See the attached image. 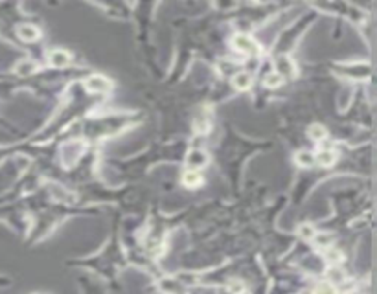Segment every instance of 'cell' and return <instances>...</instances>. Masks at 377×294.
<instances>
[{"label":"cell","instance_id":"obj_5","mask_svg":"<svg viewBox=\"0 0 377 294\" xmlns=\"http://www.w3.org/2000/svg\"><path fill=\"white\" fill-rule=\"evenodd\" d=\"M70 59H72V56H70L68 52H64V50H52L48 54V61L54 68H64V66H68Z\"/></svg>","mask_w":377,"mask_h":294},{"label":"cell","instance_id":"obj_15","mask_svg":"<svg viewBox=\"0 0 377 294\" xmlns=\"http://www.w3.org/2000/svg\"><path fill=\"white\" fill-rule=\"evenodd\" d=\"M313 294H337V291L331 283H318L313 289Z\"/></svg>","mask_w":377,"mask_h":294},{"label":"cell","instance_id":"obj_20","mask_svg":"<svg viewBox=\"0 0 377 294\" xmlns=\"http://www.w3.org/2000/svg\"><path fill=\"white\" fill-rule=\"evenodd\" d=\"M329 276H331V278H337L335 281H343L344 280V274L341 272V270H337V268H331V270H329Z\"/></svg>","mask_w":377,"mask_h":294},{"label":"cell","instance_id":"obj_8","mask_svg":"<svg viewBox=\"0 0 377 294\" xmlns=\"http://www.w3.org/2000/svg\"><path fill=\"white\" fill-rule=\"evenodd\" d=\"M252 74H249V72H238L236 76L232 77V85L238 88V90H249L252 87Z\"/></svg>","mask_w":377,"mask_h":294},{"label":"cell","instance_id":"obj_2","mask_svg":"<svg viewBox=\"0 0 377 294\" xmlns=\"http://www.w3.org/2000/svg\"><path fill=\"white\" fill-rule=\"evenodd\" d=\"M85 87L89 92H109L112 88V83L109 77L101 76V74H92L91 77H87Z\"/></svg>","mask_w":377,"mask_h":294},{"label":"cell","instance_id":"obj_18","mask_svg":"<svg viewBox=\"0 0 377 294\" xmlns=\"http://www.w3.org/2000/svg\"><path fill=\"white\" fill-rule=\"evenodd\" d=\"M314 239H316V245L320 246H329V243H331L329 234H314Z\"/></svg>","mask_w":377,"mask_h":294},{"label":"cell","instance_id":"obj_9","mask_svg":"<svg viewBox=\"0 0 377 294\" xmlns=\"http://www.w3.org/2000/svg\"><path fill=\"white\" fill-rule=\"evenodd\" d=\"M337 160V154L331 151V149H322L318 153L314 154V162H318L320 166L324 168H329V166H333Z\"/></svg>","mask_w":377,"mask_h":294},{"label":"cell","instance_id":"obj_16","mask_svg":"<svg viewBox=\"0 0 377 294\" xmlns=\"http://www.w3.org/2000/svg\"><path fill=\"white\" fill-rule=\"evenodd\" d=\"M298 234H300L302 237H306V239H311V237H314V228L311 226V224H302L300 228H298Z\"/></svg>","mask_w":377,"mask_h":294},{"label":"cell","instance_id":"obj_13","mask_svg":"<svg viewBox=\"0 0 377 294\" xmlns=\"http://www.w3.org/2000/svg\"><path fill=\"white\" fill-rule=\"evenodd\" d=\"M309 136L313 138V140H316V142H320V140H324L326 136H328V131L324 129L322 125H318V123H314V125H311L309 127Z\"/></svg>","mask_w":377,"mask_h":294},{"label":"cell","instance_id":"obj_3","mask_svg":"<svg viewBox=\"0 0 377 294\" xmlns=\"http://www.w3.org/2000/svg\"><path fill=\"white\" fill-rule=\"evenodd\" d=\"M274 68H276V74L282 76V77L296 76V66H294V61H293V57H289V56L276 57V61H274Z\"/></svg>","mask_w":377,"mask_h":294},{"label":"cell","instance_id":"obj_14","mask_svg":"<svg viewBox=\"0 0 377 294\" xmlns=\"http://www.w3.org/2000/svg\"><path fill=\"white\" fill-rule=\"evenodd\" d=\"M263 83H265V87H269V88H276V87H280V85L283 83V77L278 76L276 72H271V74H267L265 76Z\"/></svg>","mask_w":377,"mask_h":294},{"label":"cell","instance_id":"obj_11","mask_svg":"<svg viewBox=\"0 0 377 294\" xmlns=\"http://www.w3.org/2000/svg\"><path fill=\"white\" fill-rule=\"evenodd\" d=\"M294 160H296V164L302 166V168H311L314 164V154L309 153V151H298L296 156H294Z\"/></svg>","mask_w":377,"mask_h":294},{"label":"cell","instance_id":"obj_7","mask_svg":"<svg viewBox=\"0 0 377 294\" xmlns=\"http://www.w3.org/2000/svg\"><path fill=\"white\" fill-rule=\"evenodd\" d=\"M37 70H39V64L31 61V59H22V61L15 64V74L17 76H31Z\"/></svg>","mask_w":377,"mask_h":294},{"label":"cell","instance_id":"obj_4","mask_svg":"<svg viewBox=\"0 0 377 294\" xmlns=\"http://www.w3.org/2000/svg\"><path fill=\"white\" fill-rule=\"evenodd\" d=\"M186 162H188L189 169H195L197 171L199 168H204L208 164V154L204 153L203 149H191Z\"/></svg>","mask_w":377,"mask_h":294},{"label":"cell","instance_id":"obj_17","mask_svg":"<svg viewBox=\"0 0 377 294\" xmlns=\"http://www.w3.org/2000/svg\"><path fill=\"white\" fill-rule=\"evenodd\" d=\"M326 256H328V259L333 265H337V263L343 259V254L339 252V250H335V248H328V250H326Z\"/></svg>","mask_w":377,"mask_h":294},{"label":"cell","instance_id":"obj_6","mask_svg":"<svg viewBox=\"0 0 377 294\" xmlns=\"http://www.w3.org/2000/svg\"><path fill=\"white\" fill-rule=\"evenodd\" d=\"M17 33H19V37H21L22 41L33 42L41 37V29L37 28V26H33V24H22V26L17 28Z\"/></svg>","mask_w":377,"mask_h":294},{"label":"cell","instance_id":"obj_19","mask_svg":"<svg viewBox=\"0 0 377 294\" xmlns=\"http://www.w3.org/2000/svg\"><path fill=\"white\" fill-rule=\"evenodd\" d=\"M228 289H230L234 294H241L245 287H243V283H241V281L234 280V281H230V283H228Z\"/></svg>","mask_w":377,"mask_h":294},{"label":"cell","instance_id":"obj_1","mask_svg":"<svg viewBox=\"0 0 377 294\" xmlns=\"http://www.w3.org/2000/svg\"><path fill=\"white\" fill-rule=\"evenodd\" d=\"M232 46L238 50L239 54H245V56H258L261 52V46L258 42L251 39L249 35H245V33H238V35L232 37Z\"/></svg>","mask_w":377,"mask_h":294},{"label":"cell","instance_id":"obj_10","mask_svg":"<svg viewBox=\"0 0 377 294\" xmlns=\"http://www.w3.org/2000/svg\"><path fill=\"white\" fill-rule=\"evenodd\" d=\"M182 184H184L186 188H197V186L203 184V176H201V173L195 171V169H189V171H186V173L182 175Z\"/></svg>","mask_w":377,"mask_h":294},{"label":"cell","instance_id":"obj_12","mask_svg":"<svg viewBox=\"0 0 377 294\" xmlns=\"http://www.w3.org/2000/svg\"><path fill=\"white\" fill-rule=\"evenodd\" d=\"M195 131L197 133H203L206 134L210 131V118L206 116V114H197V118H195Z\"/></svg>","mask_w":377,"mask_h":294}]
</instances>
